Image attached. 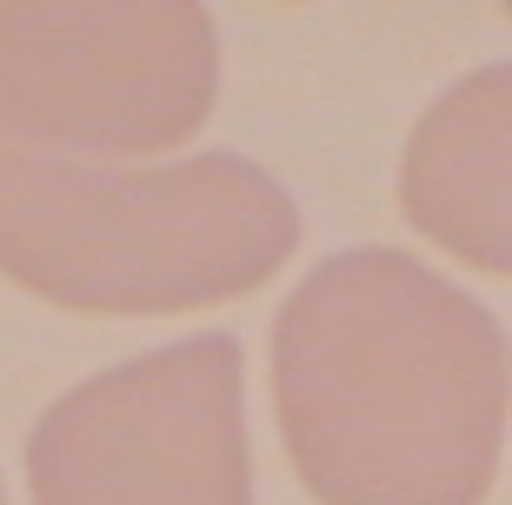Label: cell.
Listing matches in <instances>:
<instances>
[{
    "mask_svg": "<svg viewBox=\"0 0 512 505\" xmlns=\"http://www.w3.org/2000/svg\"><path fill=\"white\" fill-rule=\"evenodd\" d=\"M506 20H512V7H506Z\"/></svg>",
    "mask_w": 512,
    "mask_h": 505,
    "instance_id": "obj_7",
    "label": "cell"
},
{
    "mask_svg": "<svg viewBox=\"0 0 512 505\" xmlns=\"http://www.w3.org/2000/svg\"><path fill=\"white\" fill-rule=\"evenodd\" d=\"M34 505H253L247 359L193 333L60 393L27 432Z\"/></svg>",
    "mask_w": 512,
    "mask_h": 505,
    "instance_id": "obj_4",
    "label": "cell"
},
{
    "mask_svg": "<svg viewBox=\"0 0 512 505\" xmlns=\"http://www.w3.org/2000/svg\"><path fill=\"white\" fill-rule=\"evenodd\" d=\"M399 213L459 266L512 273V60L459 74L413 120Z\"/></svg>",
    "mask_w": 512,
    "mask_h": 505,
    "instance_id": "obj_5",
    "label": "cell"
},
{
    "mask_svg": "<svg viewBox=\"0 0 512 505\" xmlns=\"http://www.w3.org/2000/svg\"><path fill=\"white\" fill-rule=\"evenodd\" d=\"M499 319L399 246H346L273 313V412L320 505H486L506 446Z\"/></svg>",
    "mask_w": 512,
    "mask_h": 505,
    "instance_id": "obj_1",
    "label": "cell"
},
{
    "mask_svg": "<svg viewBox=\"0 0 512 505\" xmlns=\"http://www.w3.org/2000/svg\"><path fill=\"white\" fill-rule=\"evenodd\" d=\"M300 246L293 193L240 153L107 167L0 140V280L67 313H187L266 286Z\"/></svg>",
    "mask_w": 512,
    "mask_h": 505,
    "instance_id": "obj_2",
    "label": "cell"
},
{
    "mask_svg": "<svg viewBox=\"0 0 512 505\" xmlns=\"http://www.w3.org/2000/svg\"><path fill=\"white\" fill-rule=\"evenodd\" d=\"M0 505H7V492H0Z\"/></svg>",
    "mask_w": 512,
    "mask_h": 505,
    "instance_id": "obj_6",
    "label": "cell"
},
{
    "mask_svg": "<svg viewBox=\"0 0 512 505\" xmlns=\"http://www.w3.org/2000/svg\"><path fill=\"white\" fill-rule=\"evenodd\" d=\"M220 100V34L193 0H0V140L34 153L187 147Z\"/></svg>",
    "mask_w": 512,
    "mask_h": 505,
    "instance_id": "obj_3",
    "label": "cell"
}]
</instances>
